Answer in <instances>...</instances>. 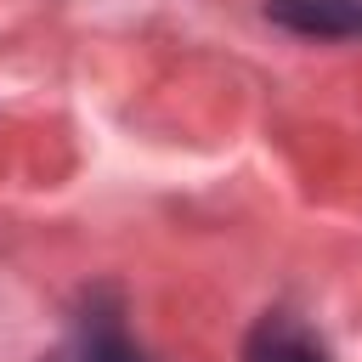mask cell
Wrapping results in <instances>:
<instances>
[{
	"label": "cell",
	"mask_w": 362,
	"mask_h": 362,
	"mask_svg": "<svg viewBox=\"0 0 362 362\" xmlns=\"http://www.w3.org/2000/svg\"><path fill=\"white\" fill-rule=\"evenodd\" d=\"M243 362H328V351H322V339L300 317L266 311L249 328V339H243Z\"/></svg>",
	"instance_id": "obj_1"
},
{
	"label": "cell",
	"mask_w": 362,
	"mask_h": 362,
	"mask_svg": "<svg viewBox=\"0 0 362 362\" xmlns=\"http://www.w3.org/2000/svg\"><path fill=\"white\" fill-rule=\"evenodd\" d=\"M266 11L300 34H362V0H272Z\"/></svg>",
	"instance_id": "obj_2"
},
{
	"label": "cell",
	"mask_w": 362,
	"mask_h": 362,
	"mask_svg": "<svg viewBox=\"0 0 362 362\" xmlns=\"http://www.w3.org/2000/svg\"><path fill=\"white\" fill-rule=\"evenodd\" d=\"M62 362H141V356L130 351V339L119 334V322H113L107 311H96V317H85V328H79V339L68 345Z\"/></svg>",
	"instance_id": "obj_3"
}]
</instances>
